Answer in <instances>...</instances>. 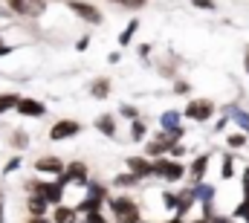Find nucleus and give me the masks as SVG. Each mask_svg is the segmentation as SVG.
Here are the masks:
<instances>
[{
  "label": "nucleus",
  "instance_id": "f257e3e1",
  "mask_svg": "<svg viewBox=\"0 0 249 223\" xmlns=\"http://www.w3.org/2000/svg\"><path fill=\"white\" fill-rule=\"evenodd\" d=\"M9 6H12V12L20 15V18H38L47 3H44V0H9Z\"/></svg>",
  "mask_w": 249,
  "mask_h": 223
},
{
  "label": "nucleus",
  "instance_id": "f03ea898",
  "mask_svg": "<svg viewBox=\"0 0 249 223\" xmlns=\"http://www.w3.org/2000/svg\"><path fill=\"white\" fill-rule=\"evenodd\" d=\"M113 212H116L119 223H139V212H136V206L127 197H116L113 200Z\"/></svg>",
  "mask_w": 249,
  "mask_h": 223
},
{
  "label": "nucleus",
  "instance_id": "7ed1b4c3",
  "mask_svg": "<svg viewBox=\"0 0 249 223\" xmlns=\"http://www.w3.org/2000/svg\"><path fill=\"white\" fill-rule=\"evenodd\" d=\"M70 9H72L78 18H84L87 23H102V12H99L96 6H90V3H81V0H70Z\"/></svg>",
  "mask_w": 249,
  "mask_h": 223
},
{
  "label": "nucleus",
  "instance_id": "20e7f679",
  "mask_svg": "<svg viewBox=\"0 0 249 223\" xmlns=\"http://www.w3.org/2000/svg\"><path fill=\"white\" fill-rule=\"evenodd\" d=\"M212 113H214V105L209 99H197V102H191L186 108V116L188 119H197V122H206Z\"/></svg>",
  "mask_w": 249,
  "mask_h": 223
},
{
  "label": "nucleus",
  "instance_id": "39448f33",
  "mask_svg": "<svg viewBox=\"0 0 249 223\" xmlns=\"http://www.w3.org/2000/svg\"><path fill=\"white\" fill-rule=\"evenodd\" d=\"M35 194L44 197L47 203H58L61 200V183H32Z\"/></svg>",
  "mask_w": 249,
  "mask_h": 223
},
{
  "label": "nucleus",
  "instance_id": "423d86ee",
  "mask_svg": "<svg viewBox=\"0 0 249 223\" xmlns=\"http://www.w3.org/2000/svg\"><path fill=\"white\" fill-rule=\"evenodd\" d=\"M81 130V125L78 122H70V119H61V122H55L53 125V130H50V139H67V136H75Z\"/></svg>",
  "mask_w": 249,
  "mask_h": 223
},
{
  "label": "nucleus",
  "instance_id": "0eeeda50",
  "mask_svg": "<svg viewBox=\"0 0 249 223\" xmlns=\"http://www.w3.org/2000/svg\"><path fill=\"white\" fill-rule=\"evenodd\" d=\"M154 174H160L165 180H180L183 177V166L180 163H171V160H157L154 163Z\"/></svg>",
  "mask_w": 249,
  "mask_h": 223
},
{
  "label": "nucleus",
  "instance_id": "6e6552de",
  "mask_svg": "<svg viewBox=\"0 0 249 223\" xmlns=\"http://www.w3.org/2000/svg\"><path fill=\"white\" fill-rule=\"evenodd\" d=\"M105 197H107L105 186H93V188H90V197L78 206V212H87V215H90V212H99V206H102V200H105Z\"/></svg>",
  "mask_w": 249,
  "mask_h": 223
},
{
  "label": "nucleus",
  "instance_id": "1a4fd4ad",
  "mask_svg": "<svg viewBox=\"0 0 249 223\" xmlns=\"http://www.w3.org/2000/svg\"><path fill=\"white\" fill-rule=\"evenodd\" d=\"M64 183H87V166L84 163H72L67 166V171L61 174Z\"/></svg>",
  "mask_w": 249,
  "mask_h": 223
},
{
  "label": "nucleus",
  "instance_id": "9d476101",
  "mask_svg": "<svg viewBox=\"0 0 249 223\" xmlns=\"http://www.w3.org/2000/svg\"><path fill=\"white\" fill-rule=\"evenodd\" d=\"M127 168H130L136 177H148V174H154V166H151L148 160H142V157H130V160H127Z\"/></svg>",
  "mask_w": 249,
  "mask_h": 223
},
{
  "label": "nucleus",
  "instance_id": "9b49d317",
  "mask_svg": "<svg viewBox=\"0 0 249 223\" xmlns=\"http://www.w3.org/2000/svg\"><path fill=\"white\" fill-rule=\"evenodd\" d=\"M18 111L23 113V116H44V105L41 102H35V99H20V105H18Z\"/></svg>",
  "mask_w": 249,
  "mask_h": 223
},
{
  "label": "nucleus",
  "instance_id": "f8f14e48",
  "mask_svg": "<svg viewBox=\"0 0 249 223\" xmlns=\"http://www.w3.org/2000/svg\"><path fill=\"white\" fill-rule=\"evenodd\" d=\"M35 168H38V171H55V174H61L64 171V166H61L58 157H44V160L35 163Z\"/></svg>",
  "mask_w": 249,
  "mask_h": 223
},
{
  "label": "nucleus",
  "instance_id": "ddd939ff",
  "mask_svg": "<svg viewBox=\"0 0 249 223\" xmlns=\"http://www.w3.org/2000/svg\"><path fill=\"white\" fill-rule=\"evenodd\" d=\"M96 128H99L105 136H113V133H116V128H113V119H110V116H99V119H96Z\"/></svg>",
  "mask_w": 249,
  "mask_h": 223
},
{
  "label": "nucleus",
  "instance_id": "4468645a",
  "mask_svg": "<svg viewBox=\"0 0 249 223\" xmlns=\"http://www.w3.org/2000/svg\"><path fill=\"white\" fill-rule=\"evenodd\" d=\"M75 209H55V223H72L75 221Z\"/></svg>",
  "mask_w": 249,
  "mask_h": 223
},
{
  "label": "nucleus",
  "instance_id": "2eb2a0df",
  "mask_svg": "<svg viewBox=\"0 0 249 223\" xmlns=\"http://www.w3.org/2000/svg\"><path fill=\"white\" fill-rule=\"evenodd\" d=\"M20 105V96H15V93H9V96H0V113L9 111V108H18Z\"/></svg>",
  "mask_w": 249,
  "mask_h": 223
},
{
  "label": "nucleus",
  "instance_id": "dca6fc26",
  "mask_svg": "<svg viewBox=\"0 0 249 223\" xmlns=\"http://www.w3.org/2000/svg\"><path fill=\"white\" fill-rule=\"evenodd\" d=\"M206 166H209V157H200V160L191 166V177H194V180H200V177L206 174Z\"/></svg>",
  "mask_w": 249,
  "mask_h": 223
},
{
  "label": "nucleus",
  "instance_id": "f3484780",
  "mask_svg": "<svg viewBox=\"0 0 249 223\" xmlns=\"http://www.w3.org/2000/svg\"><path fill=\"white\" fill-rule=\"evenodd\" d=\"M244 188H247V200H244V206H238V215L249 221V171L244 174Z\"/></svg>",
  "mask_w": 249,
  "mask_h": 223
},
{
  "label": "nucleus",
  "instance_id": "a211bd4d",
  "mask_svg": "<svg viewBox=\"0 0 249 223\" xmlns=\"http://www.w3.org/2000/svg\"><path fill=\"white\" fill-rule=\"evenodd\" d=\"M107 93H110V81H107V78H102V81H96V84H93V96L105 99Z\"/></svg>",
  "mask_w": 249,
  "mask_h": 223
},
{
  "label": "nucleus",
  "instance_id": "6ab92c4d",
  "mask_svg": "<svg viewBox=\"0 0 249 223\" xmlns=\"http://www.w3.org/2000/svg\"><path fill=\"white\" fill-rule=\"evenodd\" d=\"M29 209H32V212H35V215H38V218H41V212H44V209H47V200H44V197H38V194H35V197H29Z\"/></svg>",
  "mask_w": 249,
  "mask_h": 223
},
{
  "label": "nucleus",
  "instance_id": "aec40b11",
  "mask_svg": "<svg viewBox=\"0 0 249 223\" xmlns=\"http://www.w3.org/2000/svg\"><path fill=\"white\" fill-rule=\"evenodd\" d=\"M136 26H139L136 20H130V23H127V29H124L122 35H119V44H130V38H133V32H136Z\"/></svg>",
  "mask_w": 249,
  "mask_h": 223
},
{
  "label": "nucleus",
  "instance_id": "412c9836",
  "mask_svg": "<svg viewBox=\"0 0 249 223\" xmlns=\"http://www.w3.org/2000/svg\"><path fill=\"white\" fill-rule=\"evenodd\" d=\"M162 203H165L168 209H180V206H183V200H177V194H171V191L162 194Z\"/></svg>",
  "mask_w": 249,
  "mask_h": 223
},
{
  "label": "nucleus",
  "instance_id": "4be33fe9",
  "mask_svg": "<svg viewBox=\"0 0 249 223\" xmlns=\"http://www.w3.org/2000/svg\"><path fill=\"white\" fill-rule=\"evenodd\" d=\"M177 122H180V116H177L174 111L162 113V128H168V130H171V128H177Z\"/></svg>",
  "mask_w": 249,
  "mask_h": 223
},
{
  "label": "nucleus",
  "instance_id": "5701e85b",
  "mask_svg": "<svg viewBox=\"0 0 249 223\" xmlns=\"http://www.w3.org/2000/svg\"><path fill=\"white\" fill-rule=\"evenodd\" d=\"M244 142H247L244 133H232V136H229V145H232V148H244Z\"/></svg>",
  "mask_w": 249,
  "mask_h": 223
},
{
  "label": "nucleus",
  "instance_id": "b1692460",
  "mask_svg": "<svg viewBox=\"0 0 249 223\" xmlns=\"http://www.w3.org/2000/svg\"><path fill=\"white\" fill-rule=\"evenodd\" d=\"M136 180H139L136 174H127V177H116V186H133Z\"/></svg>",
  "mask_w": 249,
  "mask_h": 223
},
{
  "label": "nucleus",
  "instance_id": "393cba45",
  "mask_svg": "<svg viewBox=\"0 0 249 223\" xmlns=\"http://www.w3.org/2000/svg\"><path fill=\"white\" fill-rule=\"evenodd\" d=\"M145 136V125L142 122H133V139H142Z\"/></svg>",
  "mask_w": 249,
  "mask_h": 223
},
{
  "label": "nucleus",
  "instance_id": "a878e982",
  "mask_svg": "<svg viewBox=\"0 0 249 223\" xmlns=\"http://www.w3.org/2000/svg\"><path fill=\"white\" fill-rule=\"evenodd\" d=\"M87 223H105L102 212H90V215H87Z\"/></svg>",
  "mask_w": 249,
  "mask_h": 223
},
{
  "label": "nucleus",
  "instance_id": "bb28decb",
  "mask_svg": "<svg viewBox=\"0 0 249 223\" xmlns=\"http://www.w3.org/2000/svg\"><path fill=\"white\" fill-rule=\"evenodd\" d=\"M194 6H197V9H214L212 0H194Z\"/></svg>",
  "mask_w": 249,
  "mask_h": 223
},
{
  "label": "nucleus",
  "instance_id": "cd10ccee",
  "mask_svg": "<svg viewBox=\"0 0 249 223\" xmlns=\"http://www.w3.org/2000/svg\"><path fill=\"white\" fill-rule=\"evenodd\" d=\"M223 177H232V160L229 157L223 160Z\"/></svg>",
  "mask_w": 249,
  "mask_h": 223
},
{
  "label": "nucleus",
  "instance_id": "c85d7f7f",
  "mask_svg": "<svg viewBox=\"0 0 249 223\" xmlns=\"http://www.w3.org/2000/svg\"><path fill=\"white\" fill-rule=\"evenodd\" d=\"M113 3H124V6H142L145 0H113Z\"/></svg>",
  "mask_w": 249,
  "mask_h": 223
},
{
  "label": "nucleus",
  "instance_id": "c756f323",
  "mask_svg": "<svg viewBox=\"0 0 249 223\" xmlns=\"http://www.w3.org/2000/svg\"><path fill=\"white\" fill-rule=\"evenodd\" d=\"M6 53H9V47H6V44H0V56H6Z\"/></svg>",
  "mask_w": 249,
  "mask_h": 223
},
{
  "label": "nucleus",
  "instance_id": "7c9ffc66",
  "mask_svg": "<svg viewBox=\"0 0 249 223\" xmlns=\"http://www.w3.org/2000/svg\"><path fill=\"white\" fill-rule=\"evenodd\" d=\"M29 223H50V221H44V218H35V221H29Z\"/></svg>",
  "mask_w": 249,
  "mask_h": 223
},
{
  "label": "nucleus",
  "instance_id": "2f4dec72",
  "mask_svg": "<svg viewBox=\"0 0 249 223\" xmlns=\"http://www.w3.org/2000/svg\"><path fill=\"white\" fill-rule=\"evenodd\" d=\"M214 223H229V221H226V218H217V221H214Z\"/></svg>",
  "mask_w": 249,
  "mask_h": 223
},
{
  "label": "nucleus",
  "instance_id": "473e14b6",
  "mask_svg": "<svg viewBox=\"0 0 249 223\" xmlns=\"http://www.w3.org/2000/svg\"><path fill=\"white\" fill-rule=\"evenodd\" d=\"M247 70H249V53H247Z\"/></svg>",
  "mask_w": 249,
  "mask_h": 223
},
{
  "label": "nucleus",
  "instance_id": "72a5a7b5",
  "mask_svg": "<svg viewBox=\"0 0 249 223\" xmlns=\"http://www.w3.org/2000/svg\"><path fill=\"white\" fill-rule=\"evenodd\" d=\"M171 223H180V221H171Z\"/></svg>",
  "mask_w": 249,
  "mask_h": 223
},
{
  "label": "nucleus",
  "instance_id": "f704fd0d",
  "mask_svg": "<svg viewBox=\"0 0 249 223\" xmlns=\"http://www.w3.org/2000/svg\"><path fill=\"white\" fill-rule=\"evenodd\" d=\"M197 223H206V221H197Z\"/></svg>",
  "mask_w": 249,
  "mask_h": 223
}]
</instances>
